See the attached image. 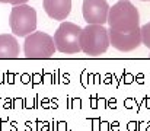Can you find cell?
I'll return each instance as SVG.
<instances>
[{
	"label": "cell",
	"instance_id": "cell-2",
	"mask_svg": "<svg viewBox=\"0 0 150 131\" xmlns=\"http://www.w3.org/2000/svg\"><path fill=\"white\" fill-rule=\"evenodd\" d=\"M79 44H80V51H83L88 55L96 57L100 54H105L109 48L108 29L103 25L88 23V26L82 28L80 31Z\"/></svg>",
	"mask_w": 150,
	"mask_h": 131
},
{
	"label": "cell",
	"instance_id": "cell-12",
	"mask_svg": "<svg viewBox=\"0 0 150 131\" xmlns=\"http://www.w3.org/2000/svg\"><path fill=\"white\" fill-rule=\"evenodd\" d=\"M142 1H150V0H142Z\"/></svg>",
	"mask_w": 150,
	"mask_h": 131
},
{
	"label": "cell",
	"instance_id": "cell-7",
	"mask_svg": "<svg viewBox=\"0 0 150 131\" xmlns=\"http://www.w3.org/2000/svg\"><path fill=\"white\" fill-rule=\"evenodd\" d=\"M83 19L88 23H98L103 25L108 19L109 4L106 0H83L82 4Z\"/></svg>",
	"mask_w": 150,
	"mask_h": 131
},
{
	"label": "cell",
	"instance_id": "cell-8",
	"mask_svg": "<svg viewBox=\"0 0 150 131\" xmlns=\"http://www.w3.org/2000/svg\"><path fill=\"white\" fill-rule=\"evenodd\" d=\"M45 13L54 21H66L71 12V0H44Z\"/></svg>",
	"mask_w": 150,
	"mask_h": 131
},
{
	"label": "cell",
	"instance_id": "cell-3",
	"mask_svg": "<svg viewBox=\"0 0 150 131\" xmlns=\"http://www.w3.org/2000/svg\"><path fill=\"white\" fill-rule=\"evenodd\" d=\"M9 25L15 37H26L37 29V10L26 3L13 6Z\"/></svg>",
	"mask_w": 150,
	"mask_h": 131
},
{
	"label": "cell",
	"instance_id": "cell-4",
	"mask_svg": "<svg viewBox=\"0 0 150 131\" xmlns=\"http://www.w3.org/2000/svg\"><path fill=\"white\" fill-rule=\"evenodd\" d=\"M80 31L82 28L73 22H61L54 34L55 50L63 54H76L80 52Z\"/></svg>",
	"mask_w": 150,
	"mask_h": 131
},
{
	"label": "cell",
	"instance_id": "cell-6",
	"mask_svg": "<svg viewBox=\"0 0 150 131\" xmlns=\"http://www.w3.org/2000/svg\"><path fill=\"white\" fill-rule=\"evenodd\" d=\"M109 35V45H112L115 50L121 52H130L137 50L142 45V32L140 26L127 32H117L112 29H108Z\"/></svg>",
	"mask_w": 150,
	"mask_h": 131
},
{
	"label": "cell",
	"instance_id": "cell-5",
	"mask_svg": "<svg viewBox=\"0 0 150 131\" xmlns=\"http://www.w3.org/2000/svg\"><path fill=\"white\" fill-rule=\"evenodd\" d=\"M55 45L52 37L45 32H32L25 37L23 52L28 58H48L54 54Z\"/></svg>",
	"mask_w": 150,
	"mask_h": 131
},
{
	"label": "cell",
	"instance_id": "cell-9",
	"mask_svg": "<svg viewBox=\"0 0 150 131\" xmlns=\"http://www.w3.org/2000/svg\"><path fill=\"white\" fill-rule=\"evenodd\" d=\"M19 42L12 34L0 35V58H16L19 57Z\"/></svg>",
	"mask_w": 150,
	"mask_h": 131
},
{
	"label": "cell",
	"instance_id": "cell-10",
	"mask_svg": "<svg viewBox=\"0 0 150 131\" xmlns=\"http://www.w3.org/2000/svg\"><path fill=\"white\" fill-rule=\"evenodd\" d=\"M140 32H142V44L150 50V22L140 26Z\"/></svg>",
	"mask_w": 150,
	"mask_h": 131
},
{
	"label": "cell",
	"instance_id": "cell-1",
	"mask_svg": "<svg viewBox=\"0 0 150 131\" xmlns=\"http://www.w3.org/2000/svg\"><path fill=\"white\" fill-rule=\"evenodd\" d=\"M106 23L112 31L127 32L140 26V15L137 7L130 0H120L109 7Z\"/></svg>",
	"mask_w": 150,
	"mask_h": 131
},
{
	"label": "cell",
	"instance_id": "cell-11",
	"mask_svg": "<svg viewBox=\"0 0 150 131\" xmlns=\"http://www.w3.org/2000/svg\"><path fill=\"white\" fill-rule=\"evenodd\" d=\"M28 0H0V3H9V4H13V6H16V4H23V3H26Z\"/></svg>",
	"mask_w": 150,
	"mask_h": 131
},
{
	"label": "cell",
	"instance_id": "cell-13",
	"mask_svg": "<svg viewBox=\"0 0 150 131\" xmlns=\"http://www.w3.org/2000/svg\"><path fill=\"white\" fill-rule=\"evenodd\" d=\"M149 57H150V55H149Z\"/></svg>",
	"mask_w": 150,
	"mask_h": 131
}]
</instances>
